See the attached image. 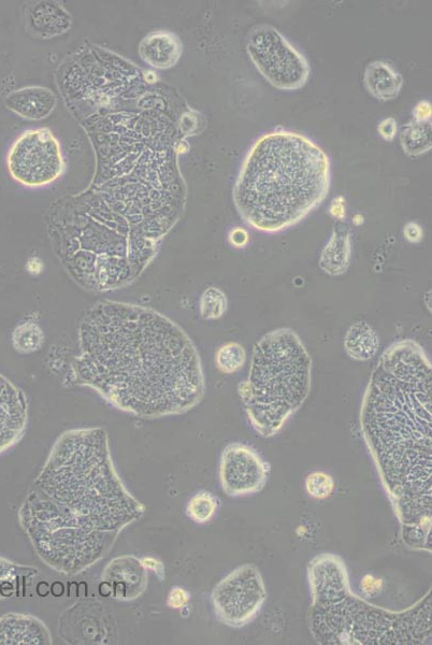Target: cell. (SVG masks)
<instances>
[{
    "instance_id": "obj_1",
    "label": "cell",
    "mask_w": 432,
    "mask_h": 645,
    "mask_svg": "<svg viewBox=\"0 0 432 645\" xmlns=\"http://www.w3.org/2000/svg\"><path fill=\"white\" fill-rule=\"evenodd\" d=\"M147 508L127 490L104 427L57 439L19 509V522L48 567L77 576L104 559Z\"/></svg>"
},
{
    "instance_id": "obj_2",
    "label": "cell",
    "mask_w": 432,
    "mask_h": 645,
    "mask_svg": "<svg viewBox=\"0 0 432 645\" xmlns=\"http://www.w3.org/2000/svg\"><path fill=\"white\" fill-rule=\"evenodd\" d=\"M72 380L140 419L194 409L206 393L200 356L177 323L149 307L99 301L78 329Z\"/></svg>"
},
{
    "instance_id": "obj_3",
    "label": "cell",
    "mask_w": 432,
    "mask_h": 645,
    "mask_svg": "<svg viewBox=\"0 0 432 645\" xmlns=\"http://www.w3.org/2000/svg\"><path fill=\"white\" fill-rule=\"evenodd\" d=\"M432 368L420 343L391 344L373 369L360 430L413 549L431 547Z\"/></svg>"
},
{
    "instance_id": "obj_4",
    "label": "cell",
    "mask_w": 432,
    "mask_h": 645,
    "mask_svg": "<svg viewBox=\"0 0 432 645\" xmlns=\"http://www.w3.org/2000/svg\"><path fill=\"white\" fill-rule=\"evenodd\" d=\"M330 184L326 152L305 135L279 128L254 141L240 167L233 200L244 223L276 234L318 208Z\"/></svg>"
},
{
    "instance_id": "obj_5",
    "label": "cell",
    "mask_w": 432,
    "mask_h": 645,
    "mask_svg": "<svg viewBox=\"0 0 432 645\" xmlns=\"http://www.w3.org/2000/svg\"><path fill=\"white\" fill-rule=\"evenodd\" d=\"M310 628L321 644H422L431 641V591L405 611L367 604L351 590L343 559L321 554L308 567Z\"/></svg>"
},
{
    "instance_id": "obj_6",
    "label": "cell",
    "mask_w": 432,
    "mask_h": 645,
    "mask_svg": "<svg viewBox=\"0 0 432 645\" xmlns=\"http://www.w3.org/2000/svg\"><path fill=\"white\" fill-rule=\"evenodd\" d=\"M311 380V356L293 329L278 328L259 339L249 377L238 386L255 432L264 438L277 435L305 404Z\"/></svg>"
},
{
    "instance_id": "obj_7",
    "label": "cell",
    "mask_w": 432,
    "mask_h": 645,
    "mask_svg": "<svg viewBox=\"0 0 432 645\" xmlns=\"http://www.w3.org/2000/svg\"><path fill=\"white\" fill-rule=\"evenodd\" d=\"M247 52L259 74L280 91H298L310 78L307 57L275 26L253 27L247 40Z\"/></svg>"
},
{
    "instance_id": "obj_8",
    "label": "cell",
    "mask_w": 432,
    "mask_h": 645,
    "mask_svg": "<svg viewBox=\"0 0 432 645\" xmlns=\"http://www.w3.org/2000/svg\"><path fill=\"white\" fill-rule=\"evenodd\" d=\"M7 166L12 179L27 188H40L59 179L65 165L59 141L50 129L38 128L14 141Z\"/></svg>"
},
{
    "instance_id": "obj_9",
    "label": "cell",
    "mask_w": 432,
    "mask_h": 645,
    "mask_svg": "<svg viewBox=\"0 0 432 645\" xmlns=\"http://www.w3.org/2000/svg\"><path fill=\"white\" fill-rule=\"evenodd\" d=\"M267 600L261 571L253 564L242 565L215 585L211 601L216 619L241 628L250 624Z\"/></svg>"
},
{
    "instance_id": "obj_10",
    "label": "cell",
    "mask_w": 432,
    "mask_h": 645,
    "mask_svg": "<svg viewBox=\"0 0 432 645\" xmlns=\"http://www.w3.org/2000/svg\"><path fill=\"white\" fill-rule=\"evenodd\" d=\"M271 466L254 449L232 443L224 449L220 462V481L230 497L253 495L264 490Z\"/></svg>"
},
{
    "instance_id": "obj_11",
    "label": "cell",
    "mask_w": 432,
    "mask_h": 645,
    "mask_svg": "<svg viewBox=\"0 0 432 645\" xmlns=\"http://www.w3.org/2000/svg\"><path fill=\"white\" fill-rule=\"evenodd\" d=\"M27 423L26 396L18 386L0 374V454L21 441Z\"/></svg>"
},
{
    "instance_id": "obj_12",
    "label": "cell",
    "mask_w": 432,
    "mask_h": 645,
    "mask_svg": "<svg viewBox=\"0 0 432 645\" xmlns=\"http://www.w3.org/2000/svg\"><path fill=\"white\" fill-rule=\"evenodd\" d=\"M103 582L109 586L114 599L131 601L147 590L148 570L141 559L124 555L112 559L103 572Z\"/></svg>"
},
{
    "instance_id": "obj_13",
    "label": "cell",
    "mask_w": 432,
    "mask_h": 645,
    "mask_svg": "<svg viewBox=\"0 0 432 645\" xmlns=\"http://www.w3.org/2000/svg\"><path fill=\"white\" fill-rule=\"evenodd\" d=\"M53 639L45 623L30 614L0 616V645H51Z\"/></svg>"
},
{
    "instance_id": "obj_14",
    "label": "cell",
    "mask_w": 432,
    "mask_h": 645,
    "mask_svg": "<svg viewBox=\"0 0 432 645\" xmlns=\"http://www.w3.org/2000/svg\"><path fill=\"white\" fill-rule=\"evenodd\" d=\"M7 108L17 116L33 121L46 119L56 106V97L48 89L30 86L6 97Z\"/></svg>"
},
{
    "instance_id": "obj_15",
    "label": "cell",
    "mask_w": 432,
    "mask_h": 645,
    "mask_svg": "<svg viewBox=\"0 0 432 645\" xmlns=\"http://www.w3.org/2000/svg\"><path fill=\"white\" fill-rule=\"evenodd\" d=\"M139 53L141 59L152 67L168 69L179 62L182 46L176 35L158 31L151 33L141 41Z\"/></svg>"
},
{
    "instance_id": "obj_16",
    "label": "cell",
    "mask_w": 432,
    "mask_h": 645,
    "mask_svg": "<svg viewBox=\"0 0 432 645\" xmlns=\"http://www.w3.org/2000/svg\"><path fill=\"white\" fill-rule=\"evenodd\" d=\"M351 228L347 223L337 222L320 258V268L327 275L337 277L345 274L350 267L352 242Z\"/></svg>"
},
{
    "instance_id": "obj_17",
    "label": "cell",
    "mask_w": 432,
    "mask_h": 645,
    "mask_svg": "<svg viewBox=\"0 0 432 645\" xmlns=\"http://www.w3.org/2000/svg\"><path fill=\"white\" fill-rule=\"evenodd\" d=\"M368 93L380 102H392L403 88V77L390 64L383 61L370 63L364 75Z\"/></svg>"
},
{
    "instance_id": "obj_18",
    "label": "cell",
    "mask_w": 432,
    "mask_h": 645,
    "mask_svg": "<svg viewBox=\"0 0 432 645\" xmlns=\"http://www.w3.org/2000/svg\"><path fill=\"white\" fill-rule=\"evenodd\" d=\"M379 348V336L366 321L354 323L345 334L344 349L352 360L369 361L377 355Z\"/></svg>"
},
{
    "instance_id": "obj_19",
    "label": "cell",
    "mask_w": 432,
    "mask_h": 645,
    "mask_svg": "<svg viewBox=\"0 0 432 645\" xmlns=\"http://www.w3.org/2000/svg\"><path fill=\"white\" fill-rule=\"evenodd\" d=\"M33 30L41 36H56L67 32L71 21L63 7L41 3L31 13Z\"/></svg>"
},
{
    "instance_id": "obj_20",
    "label": "cell",
    "mask_w": 432,
    "mask_h": 645,
    "mask_svg": "<svg viewBox=\"0 0 432 645\" xmlns=\"http://www.w3.org/2000/svg\"><path fill=\"white\" fill-rule=\"evenodd\" d=\"M38 573L37 568L12 563L0 557V599L8 598L13 594L21 596L20 593L31 585Z\"/></svg>"
},
{
    "instance_id": "obj_21",
    "label": "cell",
    "mask_w": 432,
    "mask_h": 645,
    "mask_svg": "<svg viewBox=\"0 0 432 645\" xmlns=\"http://www.w3.org/2000/svg\"><path fill=\"white\" fill-rule=\"evenodd\" d=\"M432 126L429 122L411 121L400 129V143L403 152L409 156H420L432 148Z\"/></svg>"
},
{
    "instance_id": "obj_22",
    "label": "cell",
    "mask_w": 432,
    "mask_h": 645,
    "mask_svg": "<svg viewBox=\"0 0 432 645\" xmlns=\"http://www.w3.org/2000/svg\"><path fill=\"white\" fill-rule=\"evenodd\" d=\"M43 342H45V334L40 325L33 320L19 324L12 333L13 348L21 354L38 351Z\"/></svg>"
},
{
    "instance_id": "obj_23",
    "label": "cell",
    "mask_w": 432,
    "mask_h": 645,
    "mask_svg": "<svg viewBox=\"0 0 432 645\" xmlns=\"http://www.w3.org/2000/svg\"><path fill=\"white\" fill-rule=\"evenodd\" d=\"M220 500L212 493L200 491L195 494L186 507V514L197 524L210 522L218 512Z\"/></svg>"
},
{
    "instance_id": "obj_24",
    "label": "cell",
    "mask_w": 432,
    "mask_h": 645,
    "mask_svg": "<svg viewBox=\"0 0 432 645\" xmlns=\"http://www.w3.org/2000/svg\"><path fill=\"white\" fill-rule=\"evenodd\" d=\"M247 362V352L238 342H228L215 354V364L225 375L236 374Z\"/></svg>"
},
{
    "instance_id": "obj_25",
    "label": "cell",
    "mask_w": 432,
    "mask_h": 645,
    "mask_svg": "<svg viewBox=\"0 0 432 645\" xmlns=\"http://www.w3.org/2000/svg\"><path fill=\"white\" fill-rule=\"evenodd\" d=\"M228 307L225 293L215 286H210L199 301L201 317L207 321L219 320L223 317Z\"/></svg>"
},
{
    "instance_id": "obj_26",
    "label": "cell",
    "mask_w": 432,
    "mask_h": 645,
    "mask_svg": "<svg viewBox=\"0 0 432 645\" xmlns=\"http://www.w3.org/2000/svg\"><path fill=\"white\" fill-rule=\"evenodd\" d=\"M336 483L325 471H314L306 479V491L314 499L324 500L334 494Z\"/></svg>"
},
{
    "instance_id": "obj_27",
    "label": "cell",
    "mask_w": 432,
    "mask_h": 645,
    "mask_svg": "<svg viewBox=\"0 0 432 645\" xmlns=\"http://www.w3.org/2000/svg\"><path fill=\"white\" fill-rule=\"evenodd\" d=\"M189 592L182 589V587L176 586L172 589L167 598V605L171 609H183L190 602Z\"/></svg>"
},
{
    "instance_id": "obj_28",
    "label": "cell",
    "mask_w": 432,
    "mask_h": 645,
    "mask_svg": "<svg viewBox=\"0 0 432 645\" xmlns=\"http://www.w3.org/2000/svg\"><path fill=\"white\" fill-rule=\"evenodd\" d=\"M228 240L230 245L237 249H243L248 246L250 237L246 229L241 227H235L230 231Z\"/></svg>"
},
{
    "instance_id": "obj_29",
    "label": "cell",
    "mask_w": 432,
    "mask_h": 645,
    "mask_svg": "<svg viewBox=\"0 0 432 645\" xmlns=\"http://www.w3.org/2000/svg\"><path fill=\"white\" fill-rule=\"evenodd\" d=\"M380 136L387 142L393 141L398 132L397 121L394 118L384 119L378 127Z\"/></svg>"
},
{
    "instance_id": "obj_30",
    "label": "cell",
    "mask_w": 432,
    "mask_h": 645,
    "mask_svg": "<svg viewBox=\"0 0 432 645\" xmlns=\"http://www.w3.org/2000/svg\"><path fill=\"white\" fill-rule=\"evenodd\" d=\"M432 108L427 100H423L413 109V117L415 122H429L431 121Z\"/></svg>"
},
{
    "instance_id": "obj_31",
    "label": "cell",
    "mask_w": 432,
    "mask_h": 645,
    "mask_svg": "<svg viewBox=\"0 0 432 645\" xmlns=\"http://www.w3.org/2000/svg\"><path fill=\"white\" fill-rule=\"evenodd\" d=\"M141 563L147 570H152L160 580L165 579V567L161 561L154 557H143Z\"/></svg>"
},
{
    "instance_id": "obj_32",
    "label": "cell",
    "mask_w": 432,
    "mask_h": 645,
    "mask_svg": "<svg viewBox=\"0 0 432 645\" xmlns=\"http://www.w3.org/2000/svg\"><path fill=\"white\" fill-rule=\"evenodd\" d=\"M403 234H405V238L410 243H420L423 240L424 236L422 227L415 222H409L405 226V231H403Z\"/></svg>"
},
{
    "instance_id": "obj_33",
    "label": "cell",
    "mask_w": 432,
    "mask_h": 645,
    "mask_svg": "<svg viewBox=\"0 0 432 645\" xmlns=\"http://www.w3.org/2000/svg\"><path fill=\"white\" fill-rule=\"evenodd\" d=\"M329 212L331 217H333L335 220L338 222H344L345 217V199L343 196H338L333 200V203H331Z\"/></svg>"
}]
</instances>
